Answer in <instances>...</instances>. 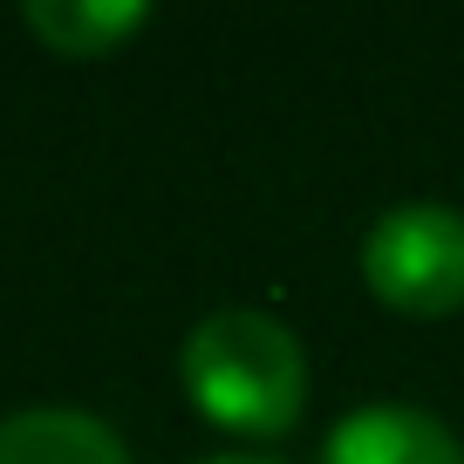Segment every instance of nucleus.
I'll return each instance as SVG.
<instances>
[{"mask_svg": "<svg viewBox=\"0 0 464 464\" xmlns=\"http://www.w3.org/2000/svg\"><path fill=\"white\" fill-rule=\"evenodd\" d=\"M198 464H274V458H232L226 450V458H198Z\"/></svg>", "mask_w": 464, "mask_h": 464, "instance_id": "obj_6", "label": "nucleus"}, {"mask_svg": "<svg viewBox=\"0 0 464 464\" xmlns=\"http://www.w3.org/2000/svg\"><path fill=\"white\" fill-rule=\"evenodd\" d=\"M178 376L205 423L232 437H287L307 410V355L266 307H218L178 348Z\"/></svg>", "mask_w": 464, "mask_h": 464, "instance_id": "obj_1", "label": "nucleus"}, {"mask_svg": "<svg viewBox=\"0 0 464 464\" xmlns=\"http://www.w3.org/2000/svg\"><path fill=\"white\" fill-rule=\"evenodd\" d=\"M362 280L382 307L410 321H444L464 307V212L444 198L390 205L362 232Z\"/></svg>", "mask_w": 464, "mask_h": 464, "instance_id": "obj_2", "label": "nucleus"}, {"mask_svg": "<svg viewBox=\"0 0 464 464\" xmlns=\"http://www.w3.org/2000/svg\"><path fill=\"white\" fill-rule=\"evenodd\" d=\"M0 464H130V450L89 410H14L0 417Z\"/></svg>", "mask_w": 464, "mask_h": 464, "instance_id": "obj_4", "label": "nucleus"}, {"mask_svg": "<svg viewBox=\"0 0 464 464\" xmlns=\"http://www.w3.org/2000/svg\"><path fill=\"white\" fill-rule=\"evenodd\" d=\"M28 34L62 62H102L150 21L144 0H28L21 7Z\"/></svg>", "mask_w": 464, "mask_h": 464, "instance_id": "obj_5", "label": "nucleus"}, {"mask_svg": "<svg viewBox=\"0 0 464 464\" xmlns=\"http://www.w3.org/2000/svg\"><path fill=\"white\" fill-rule=\"evenodd\" d=\"M321 464H464V444L417 403H362L328 430Z\"/></svg>", "mask_w": 464, "mask_h": 464, "instance_id": "obj_3", "label": "nucleus"}]
</instances>
